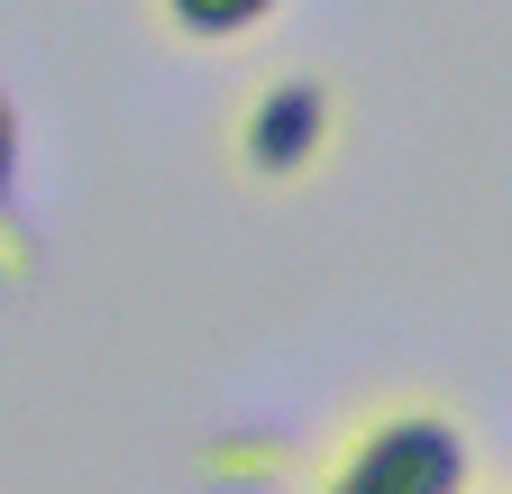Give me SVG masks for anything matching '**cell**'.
<instances>
[{
	"label": "cell",
	"instance_id": "obj_1",
	"mask_svg": "<svg viewBox=\"0 0 512 494\" xmlns=\"http://www.w3.org/2000/svg\"><path fill=\"white\" fill-rule=\"evenodd\" d=\"M302 494H476V440H467L458 403L384 394L320 449Z\"/></svg>",
	"mask_w": 512,
	"mask_h": 494
},
{
	"label": "cell",
	"instance_id": "obj_2",
	"mask_svg": "<svg viewBox=\"0 0 512 494\" xmlns=\"http://www.w3.org/2000/svg\"><path fill=\"white\" fill-rule=\"evenodd\" d=\"M238 165L256 183H302L320 156L339 147V92L320 83V74H275V83H256L247 110H238Z\"/></svg>",
	"mask_w": 512,
	"mask_h": 494
},
{
	"label": "cell",
	"instance_id": "obj_3",
	"mask_svg": "<svg viewBox=\"0 0 512 494\" xmlns=\"http://www.w3.org/2000/svg\"><path fill=\"white\" fill-rule=\"evenodd\" d=\"M192 467H202L220 494H275L293 476V449L275 440V430H220V440H202Z\"/></svg>",
	"mask_w": 512,
	"mask_h": 494
},
{
	"label": "cell",
	"instance_id": "obj_4",
	"mask_svg": "<svg viewBox=\"0 0 512 494\" xmlns=\"http://www.w3.org/2000/svg\"><path fill=\"white\" fill-rule=\"evenodd\" d=\"M284 10V0H165V19L183 28V37H202V46H220V37H247V28H266Z\"/></svg>",
	"mask_w": 512,
	"mask_h": 494
},
{
	"label": "cell",
	"instance_id": "obj_5",
	"mask_svg": "<svg viewBox=\"0 0 512 494\" xmlns=\"http://www.w3.org/2000/svg\"><path fill=\"white\" fill-rule=\"evenodd\" d=\"M10 183H19V110L0 92V220H10Z\"/></svg>",
	"mask_w": 512,
	"mask_h": 494
}]
</instances>
